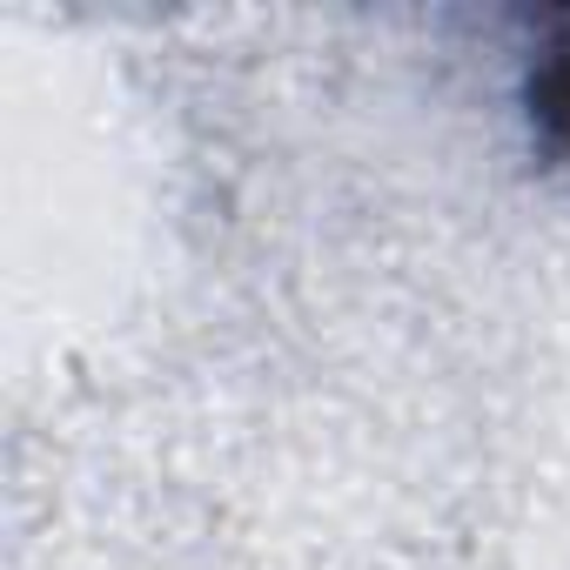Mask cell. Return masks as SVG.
<instances>
[{
	"label": "cell",
	"mask_w": 570,
	"mask_h": 570,
	"mask_svg": "<svg viewBox=\"0 0 570 570\" xmlns=\"http://www.w3.org/2000/svg\"><path fill=\"white\" fill-rule=\"evenodd\" d=\"M530 121L550 155H570V21L557 28V41L543 48L537 75H530Z\"/></svg>",
	"instance_id": "cell-1"
}]
</instances>
